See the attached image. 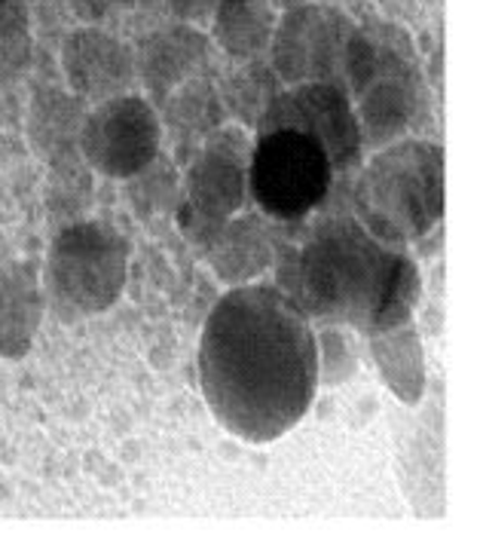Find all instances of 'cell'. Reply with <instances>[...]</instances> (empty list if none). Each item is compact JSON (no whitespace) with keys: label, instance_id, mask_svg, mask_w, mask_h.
I'll use <instances>...</instances> for the list:
<instances>
[{"label":"cell","instance_id":"cell-1","mask_svg":"<svg viewBox=\"0 0 483 557\" xmlns=\"http://www.w3.org/2000/svg\"><path fill=\"white\" fill-rule=\"evenodd\" d=\"M199 377L211 413L236 438H282L304 420L319 389L309 315L278 285H233L202 331Z\"/></svg>","mask_w":483,"mask_h":557},{"label":"cell","instance_id":"cell-2","mask_svg":"<svg viewBox=\"0 0 483 557\" xmlns=\"http://www.w3.org/2000/svg\"><path fill=\"white\" fill-rule=\"evenodd\" d=\"M275 285L309 319L368 337L407 322L419 297L417 263L352 214H331L300 246L282 248Z\"/></svg>","mask_w":483,"mask_h":557},{"label":"cell","instance_id":"cell-3","mask_svg":"<svg viewBox=\"0 0 483 557\" xmlns=\"http://www.w3.org/2000/svg\"><path fill=\"white\" fill-rule=\"evenodd\" d=\"M343 86L364 148H386L429 120V89L410 37L398 25L352 28L343 52Z\"/></svg>","mask_w":483,"mask_h":557},{"label":"cell","instance_id":"cell-4","mask_svg":"<svg viewBox=\"0 0 483 557\" xmlns=\"http://www.w3.org/2000/svg\"><path fill=\"white\" fill-rule=\"evenodd\" d=\"M355 218L386 246L425 239L444 214V150L401 138L373 157L352 190Z\"/></svg>","mask_w":483,"mask_h":557},{"label":"cell","instance_id":"cell-5","mask_svg":"<svg viewBox=\"0 0 483 557\" xmlns=\"http://www.w3.org/2000/svg\"><path fill=\"white\" fill-rule=\"evenodd\" d=\"M334 184V165L319 141L294 129L258 132L248 157V190L273 221H304Z\"/></svg>","mask_w":483,"mask_h":557},{"label":"cell","instance_id":"cell-6","mask_svg":"<svg viewBox=\"0 0 483 557\" xmlns=\"http://www.w3.org/2000/svg\"><path fill=\"white\" fill-rule=\"evenodd\" d=\"M129 270V243L108 224L83 221L49 248V292L71 312H104L120 297Z\"/></svg>","mask_w":483,"mask_h":557},{"label":"cell","instance_id":"cell-7","mask_svg":"<svg viewBox=\"0 0 483 557\" xmlns=\"http://www.w3.org/2000/svg\"><path fill=\"white\" fill-rule=\"evenodd\" d=\"M248 157L251 145L239 126H218L190 157L177 221L199 248H209L218 230L242 209L248 194Z\"/></svg>","mask_w":483,"mask_h":557},{"label":"cell","instance_id":"cell-8","mask_svg":"<svg viewBox=\"0 0 483 557\" xmlns=\"http://www.w3.org/2000/svg\"><path fill=\"white\" fill-rule=\"evenodd\" d=\"M258 132L294 129L319 141L334 172H352L361 165L364 141L355 120V108L343 83L312 81L278 89L260 114Z\"/></svg>","mask_w":483,"mask_h":557},{"label":"cell","instance_id":"cell-9","mask_svg":"<svg viewBox=\"0 0 483 557\" xmlns=\"http://www.w3.org/2000/svg\"><path fill=\"white\" fill-rule=\"evenodd\" d=\"M162 123L157 108L141 96H113L83 116L81 153L108 178L129 181L160 157Z\"/></svg>","mask_w":483,"mask_h":557},{"label":"cell","instance_id":"cell-10","mask_svg":"<svg viewBox=\"0 0 483 557\" xmlns=\"http://www.w3.org/2000/svg\"><path fill=\"white\" fill-rule=\"evenodd\" d=\"M349 34L352 22L334 7H290L285 16L275 18L270 67L285 86L312 81L343 83V52Z\"/></svg>","mask_w":483,"mask_h":557},{"label":"cell","instance_id":"cell-11","mask_svg":"<svg viewBox=\"0 0 483 557\" xmlns=\"http://www.w3.org/2000/svg\"><path fill=\"white\" fill-rule=\"evenodd\" d=\"M62 67L77 99L104 101L135 86V52L101 28H77L62 47Z\"/></svg>","mask_w":483,"mask_h":557},{"label":"cell","instance_id":"cell-12","mask_svg":"<svg viewBox=\"0 0 483 557\" xmlns=\"http://www.w3.org/2000/svg\"><path fill=\"white\" fill-rule=\"evenodd\" d=\"M211 62L209 34L190 22H177L147 37L135 52V71L150 92V104L160 108L181 83L199 77Z\"/></svg>","mask_w":483,"mask_h":557},{"label":"cell","instance_id":"cell-13","mask_svg":"<svg viewBox=\"0 0 483 557\" xmlns=\"http://www.w3.org/2000/svg\"><path fill=\"white\" fill-rule=\"evenodd\" d=\"M157 114H162L160 123H165L169 135L175 138V157L181 165L190 163V157L199 150V145L218 126H224L226 116L221 92L206 74L181 83L175 92L157 108Z\"/></svg>","mask_w":483,"mask_h":557},{"label":"cell","instance_id":"cell-14","mask_svg":"<svg viewBox=\"0 0 483 557\" xmlns=\"http://www.w3.org/2000/svg\"><path fill=\"white\" fill-rule=\"evenodd\" d=\"M444 426L437 405L419 417L410 438L401 444V475L404 487L410 493V503L417 511L441 515L444 506Z\"/></svg>","mask_w":483,"mask_h":557},{"label":"cell","instance_id":"cell-15","mask_svg":"<svg viewBox=\"0 0 483 557\" xmlns=\"http://www.w3.org/2000/svg\"><path fill=\"white\" fill-rule=\"evenodd\" d=\"M211 37L236 62H251L270 50L275 28L273 0H218L211 10Z\"/></svg>","mask_w":483,"mask_h":557},{"label":"cell","instance_id":"cell-16","mask_svg":"<svg viewBox=\"0 0 483 557\" xmlns=\"http://www.w3.org/2000/svg\"><path fill=\"white\" fill-rule=\"evenodd\" d=\"M206 255L226 285H245L273 263V239L258 218H230Z\"/></svg>","mask_w":483,"mask_h":557},{"label":"cell","instance_id":"cell-17","mask_svg":"<svg viewBox=\"0 0 483 557\" xmlns=\"http://www.w3.org/2000/svg\"><path fill=\"white\" fill-rule=\"evenodd\" d=\"M371 352L388 389L407 405H417L425 389V364H422V344L413 322L407 319L395 329L371 334Z\"/></svg>","mask_w":483,"mask_h":557},{"label":"cell","instance_id":"cell-18","mask_svg":"<svg viewBox=\"0 0 483 557\" xmlns=\"http://www.w3.org/2000/svg\"><path fill=\"white\" fill-rule=\"evenodd\" d=\"M81 99H71L59 89H44L34 99L32 111V135L34 145L40 153H47L49 160L65 157L81 141L83 126Z\"/></svg>","mask_w":483,"mask_h":557},{"label":"cell","instance_id":"cell-19","mask_svg":"<svg viewBox=\"0 0 483 557\" xmlns=\"http://www.w3.org/2000/svg\"><path fill=\"white\" fill-rule=\"evenodd\" d=\"M278 89H282V81L275 77L270 62L251 59V62H242L239 74H233L218 92H221L224 114L239 120L242 126H258L260 114L267 111V104Z\"/></svg>","mask_w":483,"mask_h":557},{"label":"cell","instance_id":"cell-20","mask_svg":"<svg viewBox=\"0 0 483 557\" xmlns=\"http://www.w3.org/2000/svg\"><path fill=\"white\" fill-rule=\"evenodd\" d=\"M37 292L22 270H0V352L10 356V344L25 346L37 322Z\"/></svg>","mask_w":483,"mask_h":557},{"label":"cell","instance_id":"cell-21","mask_svg":"<svg viewBox=\"0 0 483 557\" xmlns=\"http://www.w3.org/2000/svg\"><path fill=\"white\" fill-rule=\"evenodd\" d=\"M315 349H319V383L322 386H337L349 380L358 368V349H355L352 334L346 325H324L315 334Z\"/></svg>","mask_w":483,"mask_h":557},{"label":"cell","instance_id":"cell-22","mask_svg":"<svg viewBox=\"0 0 483 557\" xmlns=\"http://www.w3.org/2000/svg\"><path fill=\"white\" fill-rule=\"evenodd\" d=\"M129 197L135 202V209L145 214L160 212V209H172L177 199V172H172V165L165 160H153L150 165H145L138 175H132Z\"/></svg>","mask_w":483,"mask_h":557},{"label":"cell","instance_id":"cell-23","mask_svg":"<svg viewBox=\"0 0 483 557\" xmlns=\"http://www.w3.org/2000/svg\"><path fill=\"white\" fill-rule=\"evenodd\" d=\"M32 52L22 0H0V71H18Z\"/></svg>","mask_w":483,"mask_h":557},{"label":"cell","instance_id":"cell-24","mask_svg":"<svg viewBox=\"0 0 483 557\" xmlns=\"http://www.w3.org/2000/svg\"><path fill=\"white\" fill-rule=\"evenodd\" d=\"M129 3L132 0H74V10H77V16L89 18V22H98V18L111 16V13L129 7Z\"/></svg>","mask_w":483,"mask_h":557},{"label":"cell","instance_id":"cell-25","mask_svg":"<svg viewBox=\"0 0 483 557\" xmlns=\"http://www.w3.org/2000/svg\"><path fill=\"white\" fill-rule=\"evenodd\" d=\"M218 0H169V10L181 22H196V18H209Z\"/></svg>","mask_w":483,"mask_h":557}]
</instances>
